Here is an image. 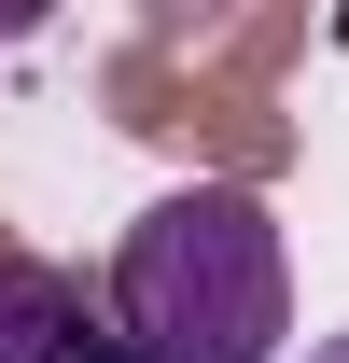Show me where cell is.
I'll list each match as a JSON object with an SVG mask.
<instances>
[{"instance_id": "1", "label": "cell", "mask_w": 349, "mask_h": 363, "mask_svg": "<svg viewBox=\"0 0 349 363\" xmlns=\"http://www.w3.org/2000/svg\"><path fill=\"white\" fill-rule=\"evenodd\" d=\"M112 335L140 363H279L294 335V252L252 182H182L112 252Z\"/></svg>"}, {"instance_id": "4", "label": "cell", "mask_w": 349, "mask_h": 363, "mask_svg": "<svg viewBox=\"0 0 349 363\" xmlns=\"http://www.w3.org/2000/svg\"><path fill=\"white\" fill-rule=\"evenodd\" d=\"M307 363H349V335H321V350H307Z\"/></svg>"}, {"instance_id": "2", "label": "cell", "mask_w": 349, "mask_h": 363, "mask_svg": "<svg viewBox=\"0 0 349 363\" xmlns=\"http://www.w3.org/2000/svg\"><path fill=\"white\" fill-rule=\"evenodd\" d=\"M112 321L84 308L70 266H0V363H84Z\"/></svg>"}, {"instance_id": "3", "label": "cell", "mask_w": 349, "mask_h": 363, "mask_svg": "<svg viewBox=\"0 0 349 363\" xmlns=\"http://www.w3.org/2000/svg\"><path fill=\"white\" fill-rule=\"evenodd\" d=\"M84 363H140V350H126V335H98V350H84Z\"/></svg>"}]
</instances>
